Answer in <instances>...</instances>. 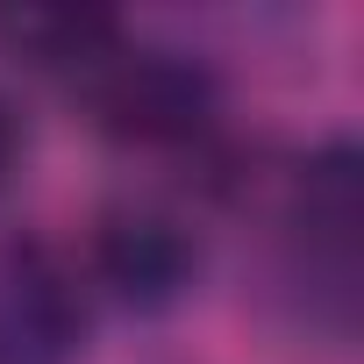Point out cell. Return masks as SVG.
<instances>
[{
    "label": "cell",
    "instance_id": "4",
    "mask_svg": "<svg viewBox=\"0 0 364 364\" xmlns=\"http://www.w3.org/2000/svg\"><path fill=\"white\" fill-rule=\"evenodd\" d=\"M122 43L114 15H86V8H0V50L29 72H72L86 79L107 50Z\"/></svg>",
    "mask_w": 364,
    "mask_h": 364
},
{
    "label": "cell",
    "instance_id": "2",
    "mask_svg": "<svg viewBox=\"0 0 364 364\" xmlns=\"http://www.w3.org/2000/svg\"><path fill=\"white\" fill-rule=\"evenodd\" d=\"M86 293L72 264L43 243L0 250V364H79Z\"/></svg>",
    "mask_w": 364,
    "mask_h": 364
},
{
    "label": "cell",
    "instance_id": "1",
    "mask_svg": "<svg viewBox=\"0 0 364 364\" xmlns=\"http://www.w3.org/2000/svg\"><path fill=\"white\" fill-rule=\"evenodd\" d=\"M86 100H93V122L136 150L200 143L222 114L215 72L186 50H157V43H114L86 72Z\"/></svg>",
    "mask_w": 364,
    "mask_h": 364
},
{
    "label": "cell",
    "instance_id": "5",
    "mask_svg": "<svg viewBox=\"0 0 364 364\" xmlns=\"http://www.w3.org/2000/svg\"><path fill=\"white\" fill-rule=\"evenodd\" d=\"M15 164H22V114L0 100V186L15 178Z\"/></svg>",
    "mask_w": 364,
    "mask_h": 364
},
{
    "label": "cell",
    "instance_id": "3",
    "mask_svg": "<svg viewBox=\"0 0 364 364\" xmlns=\"http://www.w3.org/2000/svg\"><path fill=\"white\" fill-rule=\"evenodd\" d=\"M93 279L114 300L157 314L171 300H186V286L200 279V243L186 222H171L157 208H114L93 229Z\"/></svg>",
    "mask_w": 364,
    "mask_h": 364
}]
</instances>
